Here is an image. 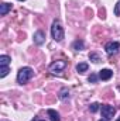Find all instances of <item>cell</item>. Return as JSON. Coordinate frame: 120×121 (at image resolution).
I'll list each match as a JSON object with an SVG mask.
<instances>
[{"mask_svg": "<svg viewBox=\"0 0 120 121\" xmlns=\"http://www.w3.org/2000/svg\"><path fill=\"white\" fill-rule=\"evenodd\" d=\"M72 47H74V49L81 51V49H83V41H79V39H78V41H75V42H74V45H72Z\"/></svg>", "mask_w": 120, "mask_h": 121, "instance_id": "obj_13", "label": "cell"}, {"mask_svg": "<svg viewBox=\"0 0 120 121\" xmlns=\"http://www.w3.org/2000/svg\"><path fill=\"white\" fill-rule=\"evenodd\" d=\"M116 121H120V118H117V120H116Z\"/></svg>", "mask_w": 120, "mask_h": 121, "instance_id": "obj_20", "label": "cell"}, {"mask_svg": "<svg viewBox=\"0 0 120 121\" xmlns=\"http://www.w3.org/2000/svg\"><path fill=\"white\" fill-rule=\"evenodd\" d=\"M9 63H10V58L7 55L0 56V66H9Z\"/></svg>", "mask_w": 120, "mask_h": 121, "instance_id": "obj_12", "label": "cell"}, {"mask_svg": "<svg viewBox=\"0 0 120 121\" xmlns=\"http://www.w3.org/2000/svg\"><path fill=\"white\" fill-rule=\"evenodd\" d=\"M100 121H109V120H107V118H102Z\"/></svg>", "mask_w": 120, "mask_h": 121, "instance_id": "obj_19", "label": "cell"}, {"mask_svg": "<svg viewBox=\"0 0 120 121\" xmlns=\"http://www.w3.org/2000/svg\"><path fill=\"white\" fill-rule=\"evenodd\" d=\"M112 75H113V72H112L110 69H102L100 73H99V78H100L102 80H109V79L112 78Z\"/></svg>", "mask_w": 120, "mask_h": 121, "instance_id": "obj_7", "label": "cell"}, {"mask_svg": "<svg viewBox=\"0 0 120 121\" xmlns=\"http://www.w3.org/2000/svg\"><path fill=\"white\" fill-rule=\"evenodd\" d=\"M20 1H24V0H20Z\"/></svg>", "mask_w": 120, "mask_h": 121, "instance_id": "obj_21", "label": "cell"}, {"mask_svg": "<svg viewBox=\"0 0 120 121\" xmlns=\"http://www.w3.org/2000/svg\"><path fill=\"white\" fill-rule=\"evenodd\" d=\"M88 80H89L90 83H96V80H97V76H96L95 73H92V75L89 76V79H88Z\"/></svg>", "mask_w": 120, "mask_h": 121, "instance_id": "obj_17", "label": "cell"}, {"mask_svg": "<svg viewBox=\"0 0 120 121\" xmlns=\"http://www.w3.org/2000/svg\"><path fill=\"white\" fill-rule=\"evenodd\" d=\"M88 63H85V62H82V63H78L76 65V70L79 72V73H83V72H86L88 70Z\"/></svg>", "mask_w": 120, "mask_h": 121, "instance_id": "obj_10", "label": "cell"}, {"mask_svg": "<svg viewBox=\"0 0 120 121\" xmlns=\"http://www.w3.org/2000/svg\"><path fill=\"white\" fill-rule=\"evenodd\" d=\"M60 99L61 100H66V99H69V90H68L66 87H64V89H61L60 90Z\"/></svg>", "mask_w": 120, "mask_h": 121, "instance_id": "obj_11", "label": "cell"}, {"mask_svg": "<svg viewBox=\"0 0 120 121\" xmlns=\"http://www.w3.org/2000/svg\"><path fill=\"white\" fill-rule=\"evenodd\" d=\"M115 114H116V108L113 106H107V104L102 106V116H103V118L110 120Z\"/></svg>", "mask_w": 120, "mask_h": 121, "instance_id": "obj_3", "label": "cell"}, {"mask_svg": "<svg viewBox=\"0 0 120 121\" xmlns=\"http://www.w3.org/2000/svg\"><path fill=\"white\" fill-rule=\"evenodd\" d=\"M48 116H50L51 121H60V114H58L55 110H52V108L48 110Z\"/></svg>", "mask_w": 120, "mask_h": 121, "instance_id": "obj_9", "label": "cell"}, {"mask_svg": "<svg viewBox=\"0 0 120 121\" xmlns=\"http://www.w3.org/2000/svg\"><path fill=\"white\" fill-rule=\"evenodd\" d=\"M9 73V66H0V78H4Z\"/></svg>", "mask_w": 120, "mask_h": 121, "instance_id": "obj_14", "label": "cell"}, {"mask_svg": "<svg viewBox=\"0 0 120 121\" xmlns=\"http://www.w3.org/2000/svg\"><path fill=\"white\" fill-rule=\"evenodd\" d=\"M89 108H90V111H92V113H96V111L99 110V103H92Z\"/></svg>", "mask_w": 120, "mask_h": 121, "instance_id": "obj_16", "label": "cell"}, {"mask_svg": "<svg viewBox=\"0 0 120 121\" xmlns=\"http://www.w3.org/2000/svg\"><path fill=\"white\" fill-rule=\"evenodd\" d=\"M44 41H45L44 32H42V31H37V32L34 34V42H35L37 45H41V44H44Z\"/></svg>", "mask_w": 120, "mask_h": 121, "instance_id": "obj_6", "label": "cell"}, {"mask_svg": "<svg viewBox=\"0 0 120 121\" xmlns=\"http://www.w3.org/2000/svg\"><path fill=\"white\" fill-rule=\"evenodd\" d=\"M105 49L109 55H113V54H117L120 49V44L119 42H107L105 45Z\"/></svg>", "mask_w": 120, "mask_h": 121, "instance_id": "obj_5", "label": "cell"}, {"mask_svg": "<svg viewBox=\"0 0 120 121\" xmlns=\"http://www.w3.org/2000/svg\"><path fill=\"white\" fill-rule=\"evenodd\" d=\"M41 121H45V120H41Z\"/></svg>", "mask_w": 120, "mask_h": 121, "instance_id": "obj_22", "label": "cell"}, {"mask_svg": "<svg viewBox=\"0 0 120 121\" xmlns=\"http://www.w3.org/2000/svg\"><path fill=\"white\" fill-rule=\"evenodd\" d=\"M10 10H11V4H9V3H1L0 4V14L1 16H6Z\"/></svg>", "mask_w": 120, "mask_h": 121, "instance_id": "obj_8", "label": "cell"}, {"mask_svg": "<svg viewBox=\"0 0 120 121\" xmlns=\"http://www.w3.org/2000/svg\"><path fill=\"white\" fill-rule=\"evenodd\" d=\"M115 14H116V16H120V0L117 1V4H116V7H115Z\"/></svg>", "mask_w": 120, "mask_h": 121, "instance_id": "obj_18", "label": "cell"}, {"mask_svg": "<svg viewBox=\"0 0 120 121\" xmlns=\"http://www.w3.org/2000/svg\"><path fill=\"white\" fill-rule=\"evenodd\" d=\"M51 35L55 41H62L64 39V28L61 26V23L58 20H55L52 23V27H51Z\"/></svg>", "mask_w": 120, "mask_h": 121, "instance_id": "obj_2", "label": "cell"}, {"mask_svg": "<svg viewBox=\"0 0 120 121\" xmlns=\"http://www.w3.org/2000/svg\"><path fill=\"white\" fill-rule=\"evenodd\" d=\"M89 59L93 60V62H99V60H100V58H99V55H97V54L92 52V54H89Z\"/></svg>", "mask_w": 120, "mask_h": 121, "instance_id": "obj_15", "label": "cell"}, {"mask_svg": "<svg viewBox=\"0 0 120 121\" xmlns=\"http://www.w3.org/2000/svg\"><path fill=\"white\" fill-rule=\"evenodd\" d=\"M32 75H34V72H32L31 68H21L18 70V73H17V82L23 85V83H26V82L30 80L31 78H32Z\"/></svg>", "mask_w": 120, "mask_h": 121, "instance_id": "obj_1", "label": "cell"}, {"mask_svg": "<svg viewBox=\"0 0 120 121\" xmlns=\"http://www.w3.org/2000/svg\"><path fill=\"white\" fill-rule=\"evenodd\" d=\"M65 68H66V62L62 60V59L55 60L54 63L50 65V69H51V72H54V73H57V72H62Z\"/></svg>", "mask_w": 120, "mask_h": 121, "instance_id": "obj_4", "label": "cell"}]
</instances>
